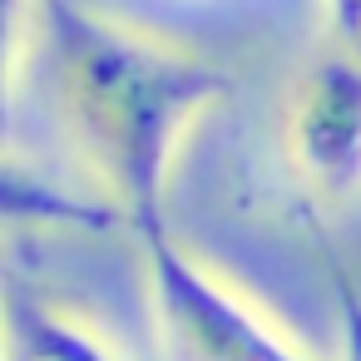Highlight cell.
Here are the masks:
<instances>
[{
    "label": "cell",
    "instance_id": "3957f363",
    "mask_svg": "<svg viewBox=\"0 0 361 361\" xmlns=\"http://www.w3.org/2000/svg\"><path fill=\"white\" fill-rule=\"evenodd\" d=\"M287 154L322 193L361 183V55L322 50L287 99Z\"/></svg>",
    "mask_w": 361,
    "mask_h": 361
},
{
    "label": "cell",
    "instance_id": "7a4b0ae2",
    "mask_svg": "<svg viewBox=\"0 0 361 361\" xmlns=\"http://www.w3.org/2000/svg\"><path fill=\"white\" fill-rule=\"evenodd\" d=\"M149 307L164 361H307L238 292L198 267L169 233L144 238Z\"/></svg>",
    "mask_w": 361,
    "mask_h": 361
},
{
    "label": "cell",
    "instance_id": "277c9868",
    "mask_svg": "<svg viewBox=\"0 0 361 361\" xmlns=\"http://www.w3.org/2000/svg\"><path fill=\"white\" fill-rule=\"evenodd\" d=\"M6 361H109V351L50 307H16L6 331Z\"/></svg>",
    "mask_w": 361,
    "mask_h": 361
},
{
    "label": "cell",
    "instance_id": "6da1fadb",
    "mask_svg": "<svg viewBox=\"0 0 361 361\" xmlns=\"http://www.w3.org/2000/svg\"><path fill=\"white\" fill-rule=\"evenodd\" d=\"M45 55L65 134L139 238L164 228V183L188 124L228 94V75L139 25L45 0Z\"/></svg>",
    "mask_w": 361,
    "mask_h": 361
},
{
    "label": "cell",
    "instance_id": "5b68a950",
    "mask_svg": "<svg viewBox=\"0 0 361 361\" xmlns=\"http://www.w3.org/2000/svg\"><path fill=\"white\" fill-rule=\"evenodd\" d=\"M336 312H341V361H361V297L351 282H336Z\"/></svg>",
    "mask_w": 361,
    "mask_h": 361
},
{
    "label": "cell",
    "instance_id": "8992f818",
    "mask_svg": "<svg viewBox=\"0 0 361 361\" xmlns=\"http://www.w3.org/2000/svg\"><path fill=\"white\" fill-rule=\"evenodd\" d=\"M326 16H331L336 35L346 40V50L361 55V0H326Z\"/></svg>",
    "mask_w": 361,
    "mask_h": 361
}]
</instances>
